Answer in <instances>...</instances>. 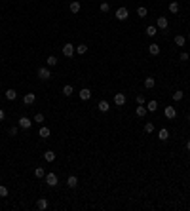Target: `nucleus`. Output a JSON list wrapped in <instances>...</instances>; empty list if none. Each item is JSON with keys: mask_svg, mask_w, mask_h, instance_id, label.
<instances>
[{"mask_svg": "<svg viewBox=\"0 0 190 211\" xmlns=\"http://www.w3.org/2000/svg\"><path fill=\"white\" fill-rule=\"evenodd\" d=\"M38 78L40 80H51L53 78V74H51V70L50 69H46V67H42V69H38Z\"/></svg>", "mask_w": 190, "mask_h": 211, "instance_id": "nucleus-1", "label": "nucleus"}, {"mask_svg": "<svg viewBox=\"0 0 190 211\" xmlns=\"http://www.w3.org/2000/svg\"><path fill=\"white\" fill-rule=\"evenodd\" d=\"M127 17H129L127 8H118V10H116V19H118V21H126Z\"/></svg>", "mask_w": 190, "mask_h": 211, "instance_id": "nucleus-2", "label": "nucleus"}, {"mask_svg": "<svg viewBox=\"0 0 190 211\" xmlns=\"http://www.w3.org/2000/svg\"><path fill=\"white\" fill-rule=\"evenodd\" d=\"M44 179H46V183H48L50 187H57V183H59V179H57V175H55V173H48Z\"/></svg>", "mask_w": 190, "mask_h": 211, "instance_id": "nucleus-3", "label": "nucleus"}, {"mask_svg": "<svg viewBox=\"0 0 190 211\" xmlns=\"http://www.w3.org/2000/svg\"><path fill=\"white\" fill-rule=\"evenodd\" d=\"M30 126H33V120L27 116H21L19 118V127H23V130H30Z\"/></svg>", "mask_w": 190, "mask_h": 211, "instance_id": "nucleus-4", "label": "nucleus"}, {"mask_svg": "<svg viewBox=\"0 0 190 211\" xmlns=\"http://www.w3.org/2000/svg\"><path fill=\"white\" fill-rule=\"evenodd\" d=\"M163 114H166V118H169V120H175V118H177V109H175V107H166Z\"/></svg>", "mask_w": 190, "mask_h": 211, "instance_id": "nucleus-5", "label": "nucleus"}, {"mask_svg": "<svg viewBox=\"0 0 190 211\" xmlns=\"http://www.w3.org/2000/svg\"><path fill=\"white\" fill-rule=\"evenodd\" d=\"M74 51H76V48H74L72 44H65L63 46V55H65V57H72Z\"/></svg>", "mask_w": 190, "mask_h": 211, "instance_id": "nucleus-6", "label": "nucleus"}, {"mask_svg": "<svg viewBox=\"0 0 190 211\" xmlns=\"http://www.w3.org/2000/svg\"><path fill=\"white\" fill-rule=\"evenodd\" d=\"M67 187H69V188H76V187H78V177H76V175H69V179H67Z\"/></svg>", "mask_w": 190, "mask_h": 211, "instance_id": "nucleus-7", "label": "nucleus"}, {"mask_svg": "<svg viewBox=\"0 0 190 211\" xmlns=\"http://www.w3.org/2000/svg\"><path fill=\"white\" fill-rule=\"evenodd\" d=\"M114 105L116 107H124L126 105V95L124 93H116L114 95Z\"/></svg>", "mask_w": 190, "mask_h": 211, "instance_id": "nucleus-8", "label": "nucleus"}, {"mask_svg": "<svg viewBox=\"0 0 190 211\" xmlns=\"http://www.w3.org/2000/svg\"><path fill=\"white\" fill-rule=\"evenodd\" d=\"M34 205H36V209H40V211H44V209H48V200H46V198H38L36 200V204H34Z\"/></svg>", "mask_w": 190, "mask_h": 211, "instance_id": "nucleus-9", "label": "nucleus"}, {"mask_svg": "<svg viewBox=\"0 0 190 211\" xmlns=\"http://www.w3.org/2000/svg\"><path fill=\"white\" fill-rule=\"evenodd\" d=\"M156 27H158V29H167V17L160 15V17L156 19Z\"/></svg>", "mask_w": 190, "mask_h": 211, "instance_id": "nucleus-10", "label": "nucleus"}, {"mask_svg": "<svg viewBox=\"0 0 190 211\" xmlns=\"http://www.w3.org/2000/svg\"><path fill=\"white\" fill-rule=\"evenodd\" d=\"M154 86H156V78H154V76H146L145 78V87L146 90H152Z\"/></svg>", "mask_w": 190, "mask_h": 211, "instance_id": "nucleus-11", "label": "nucleus"}, {"mask_svg": "<svg viewBox=\"0 0 190 211\" xmlns=\"http://www.w3.org/2000/svg\"><path fill=\"white\" fill-rule=\"evenodd\" d=\"M97 109H99L101 112H109V109H110V103L103 99V101H99V105H97Z\"/></svg>", "mask_w": 190, "mask_h": 211, "instance_id": "nucleus-12", "label": "nucleus"}, {"mask_svg": "<svg viewBox=\"0 0 190 211\" xmlns=\"http://www.w3.org/2000/svg\"><path fill=\"white\" fill-rule=\"evenodd\" d=\"M146 112H148V110H146V107H145V105H139V107L135 109V114L139 116V118H145V116H146Z\"/></svg>", "mask_w": 190, "mask_h": 211, "instance_id": "nucleus-13", "label": "nucleus"}, {"mask_svg": "<svg viewBox=\"0 0 190 211\" xmlns=\"http://www.w3.org/2000/svg\"><path fill=\"white\" fill-rule=\"evenodd\" d=\"M89 97H91V90H88V87L80 90V99H82V101H88Z\"/></svg>", "mask_w": 190, "mask_h": 211, "instance_id": "nucleus-14", "label": "nucleus"}, {"mask_svg": "<svg viewBox=\"0 0 190 211\" xmlns=\"http://www.w3.org/2000/svg\"><path fill=\"white\" fill-rule=\"evenodd\" d=\"M34 101H36V95H34V93H27V95L23 97V103H25V105H33Z\"/></svg>", "mask_w": 190, "mask_h": 211, "instance_id": "nucleus-15", "label": "nucleus"}, {"mask_svg": "<svg viewBox=\"0 0 190 211\" xmlns=\"http://www.w3.org/2000/svg\"><path fill=\"white\" fill-rule=\"evenodd\" d=\"M158 139H160V141H167L169 139V131L166 130V127H162V130L158 131Z\"/></svg>", "mask_w": 190, "mask_h": 211, "instance_id": "nucleus-16", "label": "nucleus"}, {"mask_svg": "<svg viewBox=\"0 0 190 211\" xmlns=\"http://www.w3.org/2000/svg\"><path fill=\"white\" fill-rule=\"evenodd\" d=\"M179 10H181V6H179V2H175V0H171V2H169V12H171V13H179Z\"/></svg>", "mask_w": 190, "mask_h": 211, "instance_id": "nucleus-17", "label": "nucleus"}, {"mask_svg": "<svg viewBox=\"0 0 190 211\" xmlns=\"http://www.w3.org/2000/svg\"><path fill=\"white\" fill-rule=\"evenodd\" d=\"M72 93H74V87L70 86V84H67V86H63V95H65V97H70V95H72Z\"/></svg>", "mask_w": 190, "mask_h": 211, "instance_id": "nucleus-18", "label": "nucleus"}, {"mask_svg": "<svg viewBox=\"0 0 190 211\" xmlns=\"http://www.w3.org/2000/svg\"><path fill=\"white\" fill-rule=\"evenodd\" d=\"M69 10H70V12H72V13H78V12H80V2H78V0H74V2H70Z\"/></svg>", "mask_w": 190, "mask_h": 211, "instance_id": "nucleus-19", "label": "nucleus"}, {"mask_svg": "<svg viewBox=\"0 0 190 211\" xmlns=\"http://www.w3.org/2000/svg\"><path fill=\"white\" fill-rule=\"evenodd\" d=\"M44 160H46V162H53V160H55V152H53V150H46V152H44Z\"/></svg>", "mask_w": 190, "mask_h": 211, "instance_id": "nucleus-20", "label": "nucleus"}, {"mask_svg": "<svg viewBox=\"0 0 190 211\" xmlns=\"http://www.w3.org/2000/svg\"><path fill=\"white\" fill-rule=\"evenodd\" d=\"M148 51H150L152 55H158L160 53V46L158 44H148Z\"/></svg>", "mask_w": 190, "mask_h": 211, "instance_id": "nucleus-21", "label": "nucleus"}, {"mask_svg": "<svg viewBox=\"0 0 190 211\" xmlns=\"http://www.w3.org/2000/svg\"><path fill=\"white\" fill-rule=\"evenodd\" d=\"M156 109H158V103L156 101H148L146 103V110L148 112H156Z\"/></svg>", "mask_w": 190, "mask_h": 211, "instance_id": "nucleus-22", "label": "nucleus"}, {"mask_svg": "<svg viewBox=\"0 0 190 211\" xmlns=\"http://www.w3.org/2000/svg\"><path fill=\"white\" fill-rule=\"evenodd\" d=\"M34 177H36V179H44L46 177L44 167H36V169H34Z\"/></svg>", "mask_w": 190, "mask_h": 211, "instance_id": "nucleus-23", "label": "nucleus"}, {"mask_svg": "<svg viewBox=\"0 0 190 211\" xmlns=\"http://www.w3.org/2000/svg\"><path fill=\"white\" fill-rule=\"evenodd\" d=\"M184 97V91H181V90H175L173 91V101H181Z\"/></svg>", "mask_w": 190, "mask_h": 211, "instance_id": "nucleus-24", "label": "nucleus"}, {"mask_svg": "<svg viewBox=\"0 0 190 211\" xmlns=\"http://www.w3.org/2000/svg\"><path fill=\"white\" fill-rule=\"evenodd\" d=\"M15 97H17V91H15V90H8V91H6V99H8V101H13Z\"/></svg>", "mask_w": 190, "mask_h": 211, "instance_id": "nucleus-25", "label": "nucleus"}, {"mask_svg": "<svg viewBox=\"0 0 190 211\" xmlns=\"http://www.w3.org/2000/svg\"><path fill=\"white\" fill-rule=\"evenodd\" d=\"M86 51H88V46H86V44H80V46H76V53H78V55H84Z\"/></svg>", "mask_w": 190, "mask_h": 211, "instance_id": "nucleus-26", "label": "nucleus"}, {"mask_svg": "<svg viewBox=\"0 0 190 211\" xmlns=\"http://www.w3.org/2000/svg\"><path fill=\"white\" fill-rule=\"evenodd\" d=\"M46 63H48V67H55L57 65V57H55V55H50V57L46 59Z\"/></svg>", "mask_w": 190, "mask_h": 211, "instance_id": "nucleus-27", "label": "nucleus"}, {"mask_svg": "<svg viewBox=\"0 0 190 211\" xmlns=\"http://www.w3.org/2000/svg\"><path fill=\"white\" fill-rule=\"evenodd\" d=\"M38 135L42 137V139H46V137H50V127H40Z\"/></svg>", "mask_w": 190, "mask_h": 211, "instance_id": "nucleus-28", "label": "nucleus"}, {"mask_svg": "<svg viewBox=\"0 0 190 211\" xmlns=\"http://www.w3.org/2000/svg\"><path fill=\"white\" fill-rule=\"evenodd\" d=\"M146 13H148V10H146L145 6H139V8H137V15H139V17H146Z\"/></svg>", "mask_w": 190, "mask_h": 211, "instance_id": "nucleus-29", "label": "nucleus"}, {"mask_svg": "<svg viewBox=\"0 0 190 211\" xmlns=\"http://www.w3.org/2000/svg\"><path fill=\"white\" fill-rule=\"evenodd\" d=\"M146 34H148V36H154V34H156V25H148V27H146Z\"/></svg>", "mask_w": 190, "mask_h": 211, "instance_id": "nucleus-30", "label": "nucleus"}, {"mask_svg": "<svg viewBox=\"0 0 190 211\" xmlns=\"http://www.w3.org/2000/svg\"><path fill=\"white\" fill-rule=\"evenodd\" d=\"M184 42H186L184 36H181V34H177V36H175V46H184Z\"/></svg>", "mask_w": 190, "mask_h": 211, "instance_id": "nucleus-31", "label": "nucleus"}, {"mask_svg": "<svg viewBox=\"0 0 190 211\" xmlns=\"http://www.w3.org/2000/svg\"><path fill=\"white\" fill-rule=\"evenodd\" d=\"M154 131V124H152V122H146V124H145V133H152Z\"/></svg>", "mask_w": 190, "mask_h": 211, "instance_id": "nucleus-32", "label": "nucleus"}, {"mask_svg": "<svg viewBox=\"0 0 190 211\" xmlns=\"http://www.w3.org/2000/svg\"><path fill=\"white\" fill-rule=\"evenodd\" d=\"M8 194H10V192H8V188H6V187H2V184H0V198H6Z\"/></svg>", "mask_w": 190, "mask_h": 211, "instance_id": "nucleus-33", "label": "nucleus"}, {"mask_svg": "<svg viewBox=\"0 0 190 211\" xmlns=\"http://www.w3.org/2000/svg\"><path fill=\"white\" fill-rule=\"evenodd\" d=\"M109 10H110V4H109V2H103V4H101V12H103V13H106Z\"/></svg>", "mask_w": 190, "mask_h": 211, "instance_id": "nucleus-34", "label": "nucleus"}, {"mask_svg": "<svg viewBox=\"0 0 190 211\" xmlns=\"http://www.w3.org/2000/svg\"><path fill=\"white\" fill-rule=\"evenodd\" d=\"M135 101H137V105H145V103H146L145 95H137V97H135Z\"/></svg>", "mask_w": 190, "mask_h": 211, "instance_id": "nucleus-35", "label": "nucleus"}, {"mask_svg": "<svg viewBox=\"0 0 190 211\" xmlns=\"http://www.w3.org/2000/svg\"><path fill=\"white\" fill-rule=\"evenodd\" d=\"M33 122H36V124H40V122H44V114H42V112H38V114L34 116V120H33Z\"/></svg>", "mask_w": 190, "mask_h": 211, "instance_id": "nucleus-36", "label": "nucleus"}, {"mask_svg": "<svg viewBox=\"0 0 190 211\" xmlns=\"http://www.w3.org/2000/svg\"><path fill=\"white\" fill-rule=\"evenodd\" d=\"M179 59H181V61H188V59H190V55L186 53V51H183V53L179 55Z\"/></svg>", "mask_w": 190, "mask_h": 211, "instance_id": "nucleus-37", "label": "nucleus"}, {"mask_svg": "<svg viewBox=\"0 0 190 211\" xmlns=\"http://www.w3.org/2000/svg\"><path fill=\"white\" fill-rule=\"evenodd\" d=\"M10 135H12V137H15V135H17V127H10Z\"/></svg>", "mask_w": 190, "mask_h": 211, "instance_id": "nucleus-38", "label": "nucleus"}, {"mask_svg": "<svg viewBox=\"0 0 190 211\" xmlns=\"http://www.w3.org/2000/svg\"><path fill=\"white\" fill-rule=\"evenodd\" d=\"M4 116H6V112H4V109H0V122L4 120Z\"/></svg>", "mask_w": 190, "mask_h": 211, "instance_id": "nucleus-39", "label": "nucleus"}, {"mask_svg": "<svg viewBox=\"0 0 190 211\" xmlns=\"http://www.w3.org/2000/svg\"><path fill=\"white\" fill-rule=\"evenodd\" d=\"M186 150L190 152V141H186Z\"/></svg>", "mask_w": 190, "mask_h": 211, "instance_id": "nucleus-40", "label": "nucleus"}, {"mask_svg": "<svg viewBox=\"0 0 190 211\" xmlns=\"http://www.w3.org/2000/svg\"><path fill=\"white\" fill-rule=\"evenodd\" d=\"M186 122H188V124H190V114H188V116H186Z\"/></svg>", "mask_w": 190, "mask_h": 211, "instance_id": "nucleus-41", "label": "nucleus"}, {"mask_svg": "<svg viewBox=\"0 0 190 211\" xmlns=\"http://www.w3.org/2000/svg\"><path fill=\"white\" fill-rule=\"evenodd\" d=\"M188 40H190V34H188Z\"/></svg>", "mask_w": 190, "mask_h": 211, "instance_id": "nucleus-42", "label": "nucleus"}, {"mask_svg": "<svg viewBox=\"0 0 190 211\" xmlns=\"http://www.w3.org/2000/svg\"><path fill=\"white\" fill-rule=\"evenodd\" d=\"M188 209H190V207H188Z\"/></svg>", "mask_w": 190, "mask_h": 211, "instance_id": "nucleus-43", "label": "nucleus"}]
</instances>
